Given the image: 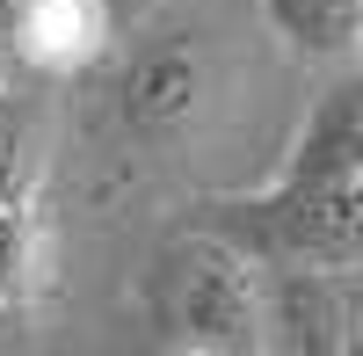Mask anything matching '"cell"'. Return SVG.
Listing matches in <instances>:
<instances>
[{
	"label": "cell",
	"mask_w": 363,
	"mask_h": 356,
	"mask_svg": "<svg viewBox=\"0 0 363 356\" xmlns=\"http://www.w3.org/2000/svg\"><path fill=\"white\" fill-rule=\"evenodd\" d=\"M145 342L167 356H269L284 349L277 262L233 226H189L145 262Z\"/></svg>",
	"instance_id": "cell-1"
},
{
	"label": "cell",
	"mask_w": 363,
	"mask_h": 356,
	"mask_svg": "<svg viewBox=\"0 0 363 356\" xmlns=\"http://www.w3.org/2000/svg\"><path fill=\"white\" fill-rule=\"evenodd\" d=\"M356 182H363V58H349V66L320 87V102L306 109L284 167L269 174L262 189H247V196H218L211 211H218V226H233L240 240L277 255L298 226H313L320 211H335L342 196H356Z\"/></svg>",
	"instance_id": "cell-2"
},
{
	"label": "cell",
	"mask_w": 363,
	"mask_h": 356,
	"mask_svg": "<svg viewBox=\"0 0 363 356\" xmlns=\"http://www.w3.org/2000/svg\"><path fill=\"white\" fill-rule=\"evenodd\" d=\"M225 109V44L196 22H167L109 80V124L124 145L145 160H174L182 145H196Z\"/></svg>",
	"instance_id": "cell-3"
},
{
	"label": "cell",
	"mask_w": 363,
	"mask_h": 356,
	"mask_svg": "<svg viewBox=\"0 0 363 356\" xmlns=\"http://www.w3.org/2000/svg\"><path fill=\"white\" fill-rule=\"evenodd\" d=\"M284 349L363 356V262H277Z\"/></svg>",
	"instance_id": "cell-4"
},
{
	"label": "cell",
	"mask_w": 363,
	"mask_h": 356,
	"mask_svg": "<svg viewBox=\"0 0 363 356\" xmlns=\"http://www.w3.org/2000/svg\"><path fill=\"white\" fill-rule=\"evenodd\" d=\"M109 44H116V8H109V0H22L8 58L29 66V73L73 80L87 66H102Z\"/></svg>",
	"instance_id": "cell-5"
},
{
	"label": "cell",
	"mask_w": 363,
	"mask_h": 356,
	"mask_svg": "<svg viewBox=\"0 0 363 356\" xmlns=\"http://www.w3.org/2000/svg\"><path fill=\"white\" fill-rule=\"evenodd\" d=\"M51 284V218L44 196H0V313H29Z\"/></svg>",
	"instance_id": "cell-6"
},
{
	"label": "cell",
	"mask_w": 363,
	"mask_h": 356,
	"mask_svg": "<svg viewBox=\"0 0 363 356\" xmlns=\"http://www.w3.org/2000/svg\"><path fill=\"white\" fill-rule=\"evenodd\" d=\"M262 22L320 66H349L363 58V0H262Z\"/></svg>",
	"instance_id": "cell-7"
},
{
	"label": "cell",
	"mask_w": 363,
	"mask_h": 356,
	"mask_svg": "<svg viewBox=\"0 0 363 356\" xmlns=\"http://www.w3.org/2000/svg\"><path fill=\"white\" fill-rule=\"evenodd\" d=\"M269 262H363V182H356V196L335 204V211H320L313 226H298Z\"/></svg>",
	"instance_id": "cell-8"
},
{
	"label": "cell",
	"mask_w": 363,
	"mask_h": 356,
	"mask_svg": "<svg viewBox=\"0 0 363 356\" xmlns=\"http://www.w3.org/2000/svg\"><path fill=\"white\" fill-rule=\"evenodd\" d=\"M37 124H29V109H15L0 95V196H29L37 189Z\"/></svg>",
	"instance_id": "cell-9"
},
{
	"label": "cell",
	"mask_w": 363,
	"mask_h": 356,
	"mask_svg": "<svg viewBox=\"0 0 363 356\" xmlns=\"http://www.w3.org/2000/svg\"><path fill=\"white\" fill-rule=\"evenodd\" d=\"M15 15H22V0H0V58L15 51Z\"/></svg>",
	"instance_id": "cell-10"
}]
</instances>
